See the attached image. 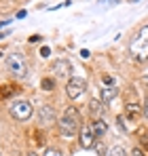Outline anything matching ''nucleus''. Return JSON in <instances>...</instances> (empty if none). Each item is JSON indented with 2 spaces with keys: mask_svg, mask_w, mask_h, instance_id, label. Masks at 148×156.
Here are the masks:
<instances>
[{
  "mask_svg": "<svg viewBox=\"0 0 148 156\" xmlns=\"http://www.w3.org/2000/svg\"><path fill=\"white\" fill-rule=\"evenodd\" d=\"M45 156H64V154H61V150H57V148H47Z\"/></svg>",
  "mask_w": 148,
  "mask_h": 156,
  "instance_id": "obj_16",
  "label": "nucleus"
},
{
  "mask_svg": "<svg viewBox=\"0 0 148 156\" xmlns=\"http://www.w3.org/2000/svg\"><path fill=\"white\" fill-rule=\"evenodd\" d=\"M142 84H144V87H148V76H144V78H142Z\"/></svg>",
  "mask_w": 148,
  "mask_h": 156,
  "instance_id": "obj_23",
  "label": "nucleus"
},
{
  "mask_svg": "<svg viewBox=\"0 0 148 156\" xmlns=\"http://www.w3.org/2000/svg\"><path fill=\"white\" fill-rule=\"evenodd\" d=\"M95 133H93V127L91 125H85V127H80L78 131V141H80V146L85 148V150H91L93 146H95Z\"/></svg>",
  "mask_w": 148,
  "mask_h": 156,
  "instance_id": "obj_6",
  "label": "nucleus"
},
{
  "mask_svg": "<svg viewBox=\"0 0 148 156\" xmlns=\"http://www.w3.org/2000/svg\"><path fill=\"white\" fill-rule=\"evenodd\" d=\"M6 68H9V72H11L13 76L24 78L25 74H28V63H25V59L19 53H13V55L6 57Z\"/></svg>",
  "mask_w": 148,
  "mask_h": 156,
  "instance_id": "obj_3",
  "label": "nucleus"
},
{
  "mask_svg": "<svg viewBox=\"0 0 148 156\" xmlns=\"http://www.w3.org/2000/svg\"><path fill=\"white\" fill-rule=\"evenodd\" d=\"M131 2H133V0H131Z\"/></svg>",
  "mask_w": 148,
  "mask_h": 156,
  "instance_id": "obj_26",
  "label": "nucleus"
},
{
  "mask_svg": "<svg viewBox=\"0 0 148 156\" xmlns=\"http://www.w3.org/2000/svg\"><path fill=\"white\" fill-rule=\"evenodd\" d=\"M140 114V105L138 104H127V116L129 118H133V116H138Z\"/></svg>",
  "mask_w": 148,
  "mask_h": 156,
  "instance_id": "obj_13",
  "label": "nucleus"
},
{
  "mask_svg": "<svg viewBox=\"0 0 148 156\" xmlns=\"http://www.w3.org/2000/svg\"><path fill=\"white\" fill-rule=\"evenodd\" d=\"M28 156H40V154H36V152H30V154H28Z\"/></svg>",
  "mask_w": 148,
  "mask_h": 156,
  "instance_id": "obj_24",
  "label": "nucleus"
},
{
  "mask_svg": "<svg viewBox=\"0 0 148 156\" xmlns=\"http://www.w3.org/2000/svg\"><path fill=\"white\" fill-rule=\"evenodd\" d=\"M53 72H55V76H59V78L70 76V72H72V63L66 61V59H59V61L53 63Z\"/></svg>",
  "mask_w": 148,
  "mask_h": 156,
  "instance_id": "obj_7",
  "label": "nucleus"
},
{
  "mask_svg": "<svg viewBox=\"0 0 148 156\" xmlns=\"http://www.w3.org/2000/svg\"><path fill=\"white\" fill-rule=\"evenodd\" d=\"M40 87H43L45 91H53V89H55V80H53V78H43Z\"/></svg>",
  "mask_w": 148,
  "mask_h": 156,
  "instance_id": "obj_14",
  "label": "nucleus"
},
{
  "mask_svg": "<svg viewBox=\"0 0 148 156\" xmlns=\"http://www.w3.org/2000/svg\"><path fill=\"white\" fill-rule=\"evenodd\" d=\"M104 82H106L108 87H112V76H104Z\"/></svg>",
  "mask_w": 148,
  "mask_h": 156,
  "instance_id": "obj_19",
  "label": "nucleus"
},
{
  "mask_svg": "<svg viewBox=\"0 0 148 156\" xmlns=\"http://www.w3.org/2000/svg\"><path fill=\"white\" fill-rule=\"evenodd\" d=\"M40 120H43V125H47V127L55 122V110H53V105L45 104L40 108Z\"/></svg>",
  "mask_w": 148,
  "mask_h": 156,
  "instance_id": "obj_8",
  "label": "nucleus"
},
{
  "mask_svg": "<svg viewBox=\"0 0 148 156\" xmlns=\"http://www.w3.org/2000/svg\"><path fill=\"white\" fill-rule=\"evenodd\" d=\"M15 93V87L13 84H4V87H0V97H11Z\"/></svg>",
  "mask_w": 148,
  "mask_h": 156,
  "instance_id": "obj_12",
  "label": "nucleus"
},
{
  "mask_svg": "<svg viewBox=\"0 0 148 156\" xmlns=\"http://www.w3.org/2000/svg\"><path fill=\"white\" fill-rule=\"evenodd\" d=\"M102 112H104V105H102V101H99V99H91V101H89V114H91L95 120H99Z\"/></svg>",
  "mask_w": 148,
  "mask_h": 156,
  "instance_id": "obj_9",
  "label": "nucleus"
},
{
  "mask_svg": "<svg viewBox=\"0 0 148 156\" xmlns=\"http://www.w3.org/2000/svg\"><path fill=\"white\" fill-rule=\"evenodd\" d=\"M0 57H2V53H0Z\"/></svg>",
  "mask_w": 148,
  "mask_h": 156,
  "instance_id": "obj_25",
  "label": "nucleus"
},
{
  "mask_svg": "<svg viewBox=\"0 0 148 156\" xmlns=\"http://www.w3.org/2000/svg\"><path fill=\"white\" fill-rule=\"evenodd\" d=\"M40 40H43L40 36H32V38H30V42H40Z\"/></svg>",
  "mask_w": 148,
  "mask_h": 156,
  "instance_id": "obj_22",
  "label": "nucleus"
},
{
  "mask_svg": "<svg viewBox=\"0 0 148 156\" xmlns=\"http://www.w3.org/2000/svg\"><path fill=\"white\" fill-rule=\"evenodd\" d=\"M110 156H125V150L121 146H114V148L110 150Z\"/></svg>",
  "mask_w": 148,
  "mask_h": 156,
  "instance_id": "obj_15",
  "label": "nucleus"
},
{
  "mask_svg": "<svg viewBox=\"0 0 148 156\" xmlns=\"http://www.w3.org/2000/svg\"><path fill=\"white\" fill-rule=\"evenodd\" d=\"M78 131H80V114L74 105H70V108H66V112L59 120V133L64 137H72Z\"/></svg>",
  "mask_w": 148,
  "mask_h": 156,
  "instance_id": "obj_1",
  "label": "nucleus"
},
{
  "mask_svg": "<svg viewBox=\"0 0 148 156\" xmlns=\"http://www.w3.org/2000/svg\"><path fill=\"white\" fill-rule=\"evenodd\" d=\"M144 116L148 118V97H146V101H144Z\"/></svg>",
  "mask_w": 148,
  "mask_h": 156,
  "instance_id": "obj_21",
  "label": "nucleus"
},
{
  "mask_svg": "<svg viewBox=\"0 0 148 156\" xmlns=\"http://www.w3.org/2000/svg\"><path fill=\"white\" fill-rule=\"evenodd\" d=\"M117 95H119V89H117V87H104V89H102V99H104V101H110V99H114Z\"/></svg>",
  "mask_w": 148,
  "mask_h": 156,
  "instance_id": "obj_10",
  "label": "nucleus"
},
{
  "mask_svg": "<svg viewBox=\"0 0 148 156\" xmlns=\"http://www.w3.org/2000/svg\"><path fill=\"white\" fill-rule=\"evenodd\" d=\"M131 53L138 61L148 59V27H142L140 34H135L133 42H131Z\"/></svg>",
  "mask_w": 148,
  "mask_h": 156,
  "instance_id": "obj_2",
  "label": "nucleus"
},
{
  "mask_svg": "<svg viewBox=\"0 0 148 156\" xmlns=\"http://www.w3.org/2000/svg\"><path fill=\"white\" fill-rule=\"evenodd\" d=\"M40 55H43V57H49V55H51L49 47H43V49H40Z\"/></svg>",
  "mask_w": 148,
  "mask_h": 156,
  "instance_id": "obj_17",
  "label": "nucleus"
},
{
  "mask_svg": "<svg viewBox=\"0 0 148 156\" xmlns=\"http://www.w3.org/2000/svg\"><path fill=\"white\" fill-rule=\"evenodd\" d=\"M91 127H93V133H95V137H102V135L106 133V129H108V125H106L102 118H99V120H95Z\"/></svg>",
  "mask_w": 148,
  "mask_h": 156,
  "instance_id": "obj_11",
  "label": "nucleus"
},
{
  "mask_svg": "<svg viewBox=\"0 0 148 156\" xmlns=\"http://www.w3.org/2000/svg\"><path fill=\"white\" fill-rule=\"evenodd\" d=\"M89 55H91V53L87 51V49H83V51H80V57H85V59H87V57H89Z\"/></svg>",
  "mask_w": 148,
  "mask_h": 156,
  "instance_id": "obj_20",
  "label": "nucleus"
},
{
  "mask_svg": "<svg viewBox=\"0 0 148 156\" xmlns=\"http://www.w3.org/2000/svg\"><path fill=\"white\" fill-rule=\"evenodd\" d=\"M131 156H146V154H144V152H142L140 148H133V152H131Z\"/></svg>",
  "mask_w": 148,
  "mask_h": 156,
  "instance_id": "obj_18",
  "label": "nucleus"
},
{
  "mask_svg": "<svg viewBox=\"0 0 148 156\" xmlns=\"http://www.w3.org/2000/svg\"><path fill=\"white\" fill-rule=\"evenodd\" d=\"M87 91V80L85 78H70L68 80V84H66V93H68V97L70 99H78L83 93Z\"/></svg>",
  "mask_w": 148,
  "mask_h": 156,
  "instance_id": "obj_5",
  "label": "nucleus"
},
{
  "mask_svg": "<svg viewBox=\"0 0 148 156\" xmlns=\"http://www.w3.org/2000/svg\"><path fill=\"white\" fill-rule=\"evenodd\" d=\"M9 112H11V116L17 118V120H28V118L32 116L34 108H32L30 101H25V99H17V101H13V104L9 105Z\"/></svg>",
  "mask_w": 148,
  "mask_h": 156,
  "instance_id": "obj_4",
  "label": "nucleus"
}]
</instances>
